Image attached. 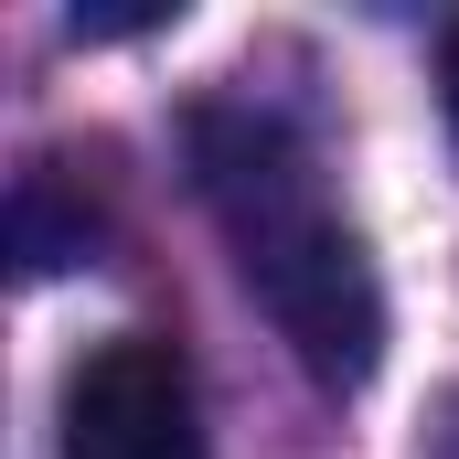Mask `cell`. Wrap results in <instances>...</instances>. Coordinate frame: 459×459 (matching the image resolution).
Returning a JSON list of instances; mask_svg holds the SVG:
<instances>
[{
  "label": "cell",
  "mask_w": 459,
  "mask_h": 459,
  "mask_svg": "<svg viewBox=\"0 0 459 459\" xmlns=\"http://www.w3.org/2000/svg\"><path fill=\"white\" fill-rule=\"evenodd\" d=\"M11 256H22L32 278L97 256V204L65 193V160H32V171H22V193H11Z\"/></svg>",
  "instance_id": "3957f363"
},
{
  "label": "cell",
  "mask_w": 459,
  "mask_h": 459,
  "mask_svg": "<svg viewBox=\"0 0 459 459\" xmlns=\"http://www.w3.org/2000/svg\"><path fill=\"white\" fill-rule=\"evenodd\" d=\"M65 459H204L193 438V363L160 332H117L65 385Z\"/></svg>",
  "instance_id": "7a4b0ae2"
},
{
  "label": "cell",
  "mask_w": 459,
  "mask_h": 459,
  "mask_svg": "<svg viewBox=\"0 0 459 459\" xmlns=\"http://www.w3.org/2000/svg\"><path fill=\"white\" fill-rule=\"evenodd\" d=\"M438 86H449V117H459V22H449V43H438Z\"/></svg>",
  "instance_id": "277c9868"
},
{
  "label": "cell",
  "mask_w": 459,
  "mask_h": 459,
  "mask_svg": "<svg viewBox=\"0 0 459 459\" xmlns=\"http://www.w3.org/2000/svg\"><path fill=\"white\" fill-rule=\"evenodd\" d=\"M193 182L225 214L235 267L256 289V310L278 321V342L299 352V374L321 395H363L385 363V289L363 235L321 204L310 150L267 108H204L193 117Z\"/></svg>",
  "instance_id": "6da1fadb"
}]
</instances>
